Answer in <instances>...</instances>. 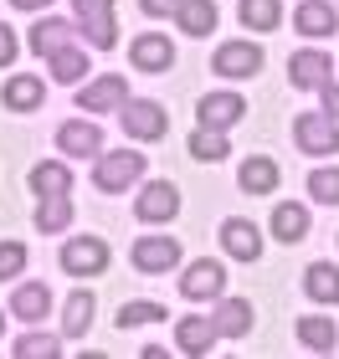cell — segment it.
I'll return each instance as SVG.
<instances>
[{
  "label": "cell",
  "instance_id": "6da1fadb",
  "mask_svg": "<svg viewBox=\"0 0 339 359\" xmlns=\"http://www.w3.org/2000/svg\"><path fill=\"white\" fill-rule=\"evenodd\" d=\"M144 165H149L144 154H134V149H119V154H103V159H98L93 180H98V190L119 195V190H128V185H134V180L144 175Z\"/></svg>",
  "mask_w": 339,
  "mask_h": 359
},
{
  "label": "cell",
  "instance_id": "7a4b0ae2",
  "mask_svg": "<svg viewBox=\"0 0 339 359\" xmlns=\"http://www.w3.org/2000/svg\"><path fill=\"white\" fill-rule=\"evenodd\" d=\"M77 6V21H83L88 41L98 52H113L119 46V26H113V0H72Z\"/></svg>",
  "mask_w": 339,
  "mask_h": 359
},
{
  "label": "cell",
  "instance_id": "3957f363",
  "mask_svg": "<svg viewBox=\"0 0 339 359\" xmlns=\"http://www.w3.org/2000/svg\"><path fill=\"white\" fill-rule=\"evenodd\" d=\"M293 139L303 154H334L339 149V128L329 113H298L293 118Z\"/></svg>",
  "mask_w": 339,
  "mask_h": 359
},
{
  "label": "cell",
  "instance_id": "277c9868",
  "mask_svg": "<svg viewBox=\"0 0 339 359\" xmlns=\"http://www.w3.org/2000/svg\"><path fill=\"white\" fill-rule=\"evenodd\" d=\"M124 113V134H134V139H165V108L149 103V97H128V103L119 108Z\"/></svg>",
  "mask_w": 339,
  "mask_h": 359
},
{
  "label": "cell",
  "instance_id": "5b68a950",
  "mask_svg": "<svg viewBox=\"0 0 339 359\" xmlns=\"http://www.w3.org/2000/svg\"><path fill=\"white\" fill-rule=\"evenodd\" d=\"M62 267L77 272V277H93V272L108 267V247L98 236H72L67 247H62Z\"/></svg>",
  "mask_w": 339,
  "mask_h": 359
},
{
  "label": "cell",
  "instance_id": "8992f818",
  "mask_svg": "<svg viewBox=\"0 0 339 359\" xmlns=\"http://www.w3.org/2000/svg\"><path fill=\"white\" fill-rule=\"evenodd\" d=\"M180 262V241L175 236H139L134 241V267L139 272H170Z\"/></svg>",
  "mask_w": 339,
  "mask_h": 359
},
{
  "label": "cell",
  "instance_id": "52a82bcc",
  "mask_svg": "<svg viewBox=\"0 0 339 359\" xmlns=\"http://www.w3.org/2000/svg\"><path fill=\"white\" fill-rule=\"evenodd\" d=\"M221 287H226V272H221V262H211V257H206V262H190V267H185V277H180V292H185L190 303L216 298Z\"/></svg>",
  "mask_w": 339,
  "mask_h": 359
},
{
  "label": "cell",
  "instance_id": "ba28073f",
  "mask_svg": "<svg viewBox=\"0 0 339 359\" xmlns=\"http://www.w3.org/2000/svg\"><path fill=\"white\" fill-rule=\"evenodd\" d=\"M124 103H128V83H124V77H113V72L77 93V108H83V113H108V108H124Z\"/></svg>",
  "mask_w": 339,
  "mask_h": 359
},
{
  "label": "cell",
  "instance_id": "9c48e42d",
  "mask_svg": "<svg viewBox=\"0 0 339 359\" xmlns=\"http://www.w3.org/2000/svg\"><path fill=\"white\" fill-rule=\"evenodd\" d=\"M211 67L221 77H252L257 67H262V46H252V41H226L221 52L211 57Z\"/></svg>",
  "mask_w": 339,
  "mask_h": 359
},
{
  "label": "cell",
  "instance_id": "30bf717a",
  "mask_svg": "<svg viewBox=\"0 0 339 359\" xmlns=\"http://www.w3.org/2000/svg\"><path fill=\"white\" fill-rule=\"evenodd\" d=\"M139 221H170L175 210H180V190L170 185V180H154V185L139 190Z\"/></svg>",
  "mask_w": 339,
  "mask_h": 359
},
{
  "label": "cell",
  "instance_id": "8fae6325",
  "mask_svg": "<svg viewBox=\"0 0 339 359\" xmlns=\"http://www.w3.org/2000/svg\"><path fill=\"white\" fill-rule=\"evenodd\" d=\"M77 41H88V36H77L67 21H57V15H46V21L31 26V46H36L41 57H57L62 46H77Z\"/></svg>",
  "mask_w": 339,
  "mask_h": 359
},
{
  "label": "cell",
  "instance_id": "7c38bea8",
  "mask_svg": "<svg viewBox=\"0 0 339 359\" xmlns=\"http://www.w3.org/2000/svg\"><path fill=\"white\" fill-rule=\"evenodd\" d=\"M128 57H134L139 72H165L170 62H175V46L149 31V36H134V41H128Z\"/></svg>",
  "mask_w": 339,
  "mask_h": 359
},
{
  "label": "cell",
  "instance_id": "4fadbf2b",
  "mask_svg": "<svg viewBox=\"0 0 339 359\" xmlns=\"http://www.w3.org/2000/svg\"><path fill=\"white\" fill-rule=\"evenodd\" d=\"M196 113H201L206 128H226V123H237L241 113H247V97H237V93H206Z\"/></svg>",
  "mask_w": 339,
  "mask_h": 359
},
{
  "label": "cell",
  "instance_id": "5bb4252c",
  "mask_svg": "<svg viewBox=\"0 0 339 359\" xmlns=\"http://www.w3.org/2000/svg\"><path fill=\"white\" fill-rule=\"evenodd\" d=\"M221 247L237 257V262H257V252H262V231H257L252 221H226L221 226Z\"/></svg>",
  "mask_w": 339,
  "mask_h": 359
},
{
  "label": "cell",
  "instance_id": "9a60e30c",
  "mask_svg": "<svg viewBox=\"0 0 339 359\" xmlns=\"http://www.w3.org/2000/svg\"><path fill=\"white\" fill-rule=\"evenodd\" d=\"M57 144L67 154H77V159H93V154L103 149V128L98 123H62L57 128Z\"/></svg>",
  "mask_w": 339,
  "mask_h": 359
},
{
  "label": "cell",
  "instance_id": "2e32d148",
  "mask_svg": "<svg viewBox=\"0 0 339 359\" xmlns=\"http://www.w3.org/2000/svg\"><path fill=\"white\" fill-rule=\"evenodd\" d=\"M329 57L324 52H298L293 62H288V83H293V88H324L329 83Z\"/></svg>",
  "mask_w": 339,
  "mask_h": 359
},
{
  "label": "cell",
  "instance_id": "e0dca14e",
  "mask_svg": "<svg viewBox=\"0 0 339 359\" xmlns=\"http://www.w3.org/2000/svg\"><path fill=\"white\" fill-rule=\"evenodd\" d=\"M175 344H180L185 354H211V344H216V323L211 318H180L175 323Z\"/></svg>",
  "mask_w": 339,
  "mask_h": 359
},
{
  "label": "cell",
  "instance_id": "ac0fdd59",
  "mask_svg": "<svg viewBox=\"0 0 339 359\" xmlns=\"http://www.w3.org/2000/svg\"><path fill=\"white\" fill-rule=\"evenodd\" d=\"M46 308H52V287H46V283H26V287L11 292V313L26 318V323L46 318Z\"/></svg>",
  "mask_w": 339,
  "mask_h": 359
},
{
  "label": "cell",
  "instance_id": "d6986e66",
  "mask_svg": "<svg viewBox=\"0 0 339 359\" xmlns=\"http://www.w3.org/2000/svg\"><path fill=\"white\" fill-rule=\"evenodd\" d=\"M303 292H309L314 303H339V267L334 262H314L303 272Z\"/></svg>",
  "mask_w": 339,
  "mask_h": 359
},
{
  "label": "cell",
  "instance_id": "ffe728a7",
  "mask_svg": "<svg viewBox=\"0 0 339 359\" xmlns=\"http://www.w3.org/2000/svg\"><path fill=\"white\" fill-rule=\"evenodd\" d=\"M216 334H226V339H241V334H247L252 329V303L247 298H226L221 308H216Z\"/></svg>",
  "mask_w": 339,
  "mask_h": 359
},
{
  "label": "cell",
  "instance_id": "44dd1931",
  "mask_svg": "<svg viewBox=\"0 0 339 359\" xmlns=\"http://www.w3.org/2000/svg\"><path fill=\"white\" fill-rule=\"evenodd\" d=\"M293 21H298L303 36H334V6L329 0H303Z\"/></svg>",
  "mask_w": 339,
  "mask_h": 359
},
{
  "label": "cell",
  "instance_id": "7402d4cb",
  "mask_svg": "<svg viewBox=\"0 0 339 359\" xmlns=\"http://www.w3.org/2000/svg\"><path fill=\"white\" fill-rule=\"evenodd\" d=\"M175 15H180V31H185V36H211V26H216V0H185Z\"/></svg>",
  "mask_w": 339,
  "mask_h": 359
},
{
  "label": "cell",
  "instance_id": "603a6c76",
  "mask_svg": "<svg viewBox=\"0 0 339 359\" xmlns=\"http://www.w3.org/2000/svg\"><path fill=\"white\" fill-rule=\"evenodd\" d=\"M31 190H36L41 201L67 195V190H72V170H67V165H36V170H31Z\"/></svg>",
  "mask_w": 339,
  "mask_h": 359
},
{
  "label": "cell",
  "instance_id": "cb8c5ba5",
  "mask_svg": "<svg viewBox=\"0 0 339 359\" xmlns=\"http://www.w3.org/2000/svg\"><path fill=\"white\" fill-rule=\"evenodd\" d=\"M41 97H46L41 77H11V83H6V108H15V113H31Z\"/></svg>",
  "mask_w": 339,
  "mask_h": 359
},
{
  "label": "cell",
  "instance_id": "d4e9b609",
  "mask_svg": "<svg viewBox=\"0 0 339 359\" xmlns=\"http://www.w3.org/2000/svg\"><path fill=\"white\" fill-rule=\"evenodd\" d=\"M237 180H241L247 195H267V190H278V165H272V159H247Z\"/></svg>",
  "mask_w": 339,
  "mask_h": 359
},
{
  "label": "cell",
  "instance_id": "484cf974",
  "mask_svg": "<svg viewBox=\"0 0 339 359\" xmlns=\"http://www.w3.org/2000/svg\"><path fill=\"white\" fill-rule=\"evenodd\" d=\"M237 15H241V26H247V31H272L283 21V6H278V0H241Z\"/></svg>",
  "mask_w": 339,
  "mask_h": 359
},
{
  "label": "cell",
  "instance_id": "4316f807",
  "mask_svg": "<svg viewBox=\"0 0 339 359\" xmlns=\"http://www.w3.org/2000/svg\"><path fill=\"white\" fill-rule=\"evenodd\" d=\"M298 339L309 349H319V354H329L334 344H339V334H334V323L329 318H319V313H309V318H298Z\"/></svg>",
  "mask_w": 339,
  "mask_h": 359
},
{
  "label": "cell",
  "instance_id": "83f0119b",
  "mask_svg": "<svg viewBox=\"0 0 339 359\" xmlns=\"http://www.w3.org/2000/svg\"><path fill=\"white\" fill-rule=\"evenodd\" d=\"M272 231H278V241L309 236V210H303V205H278V210H272Z\"/></svg>",
  "mask_w": 339,
  "mask_h": 359
},
{
  "label": "cell",
  "instance_id": "f1b7e54d",
  "mask_svg": "<svg viewBox=\"0 0 339 359\" xmlns=\"http://www.w3.org/2000/svg\"><path fill=\"white\" fill-rule=\"evenodd\" d=\"M226 149H232V144H226V128H196V134H190V154L206 159V165L226 159Z\"/></svg>",
  "mask_w": 339,
  "mask_h": 359
},
{
  "label": "cell",
  "instance_id": "f546056e",
  "mask_svg": "<svg viewBox=\"0 0 339 359\" xmlns=\"http://www.w3.org/2000/svg\"><path fill=\"white\" fill-rule=\"evenodd\" d=\"M88 323H93V292H72L67 313H62V334L83 339V334H88Z\"/></svg>",
  "mask_w": 339,
  "mask_h": 359
},
{
  "label": "cell",
  "instance_id": "4dcf8cb0",
  "mask_svg": "<svg viewBox=\"0 0 339 359\" xmlns=\"http://www.w3.org/2000/svg\"><path fill=\"white\" fill-rule=\"evenodd\" d=\"M83 72H88V52L83 46H62V52L52 57V77L57 83H77Z\"/></svg>",
  "mask_w": 339,
  "mask_h": 359
},
{
  "label": "cell",
  "instance_id": "1f68e13d",
  "mask_svg": "<svg viewBox=\"0 0 339 359\" xmlns=\"http://www.w3.org/2000/svg\"><path fill=\"white\" fill-rule=\"evenodd\" d=\"M67 221H72L67 195H52V201H41V205H36V226H41V231H62Z\"/></svg>",
  "mask_w": 339,
  "mask_h": 359
},
{
  "label": "cell",
  "instance_id": "d6a6232c",
  "mask_svg": "<svg viewBox=\"0 0 339 359\" xmlns=\"http://www.w3.org/2000/svg\"><path fill=\"white\" fill-rule=\"evenodd\" d=\"M139 323H165L159 303H124L119 308V329H139Z\"/></svg>",
  "mask_w": 339,
  "mask_h": 359
},
{
  "label": "cell",
  "instance_id": "836d02e7",
  "mask_svg": "<svg viewBox=\"0 0 339 359\" xmlns=\"http://www.w3.org/2000/svg\"><path fill=\"white\" fill-rule=\"evenodd\" d=\"M309 195L319 205H339V170H314L309 175Z\"/></svg>",
  "mask_w": 339,
  "mask_h": 359
},
{
  "label": "cell",
  "instance_id": "e575fe53",
  "mask_svg": "<svg viewBox=\"0 0 339 359\" xmlns=\"http://www.w3.org/2000/svg\"><path fill=\"white\" fill-rule=\"evenodd\" d=\"M15 354H21V359H52L57 339L52 334H21V339H15Z\"/></svg>",
  "mask_w": 339,
  "mask_h": 359
},
{
  "label": "cell",
  "instance_id": "d590c367",
  "mask_svg": "<svg viewBox=\"0 0 339 359\" xmlns=\"http://www.w3.org/2000/svg\"><path fill=\"white\" fill-rule=\"evenodd\" d=\"M21 267H26V247H21V241H0V283L15 277Z\"/></svg>",
  "mask_w": 339,
  "mask_h": 359
},
{
  "label": "cell",
  "instance_id": "8d00e7d4",
  "mask_svg": "<svg viewBox=\"0 0 339 359\" xmlns=\"http://www.w3.org/2000/svg\"><path fill=\"white\" fill-rule=\"evenodd\" d=\"M11 62H15V31L0 21V67H11Z\"/></svg>",
  "mask_w": 339,
  "mask_h": 359
},
{
  "label": "cell",
  "instance_id": "74e56055",
  "mask_svg": "<svg viewBox=\"0 0 339 359\" xmlns=\"http://www.w3.org/2000/svg\"><path fill=\"white\" fill-rule=\"evenodd\" d=\"M185 0H139V11L144 15H170V11H180Z\"/></svg>",
  "mask_w": 339,
  "mask_h": 359
},
{
  "label": "cell",
  "instance_id": "f35d334b",
  "mask_svg": "<svg viewBox=\"0 0 339 359\" xmlns=\"http://www.w3.org/2000/svg\"><path fill=\"white\" fill-rule=\"evenodd\" d=\"M319 93H324V113H329V118H339V83H324Z\"/></svg>",
  "mask_w": 339,
  "mask_h": 359
},
{
  "label": "cell",
  "instance_id": "ab89813d",
  "mask_svg": "<svg viewBox=\"0 0 339 359\" xmlns=\"http://www.w3.org/2000/svg\"><path fill=\"white\" fill-rule=\"evenodd\" d=\"M11 6H15V11H41L46 0H11Z\"/></svg>",
  "mask_w": 339,
  "mask_h": 359
},
{
  "label": "cell",
  "instance_id": "60d3db41",
  "mask_svg": "<svg viewBox=\"0 0 339 359\" xmlns=\"http://www.w3.org/2000/svg\"><path fill=\"white\" fill-rule=\"evenodd\" d=\"M0 329H6V318H0Z\"/></svg>",
  "mask_w": 339,
  "mask_h": 359
}]
</instances>
